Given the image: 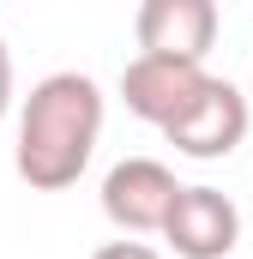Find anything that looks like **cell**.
I'll list each match as a JSON object with an SVG mask.
<instances>
[{"instance_id": "8", "label": "cell", "mask_w": 253, "mask_h": 259, "mask_svg": "<svg viewBox=\"0 0 253 259\" xmlns=\"http://www.w3.org/2000/svg\"><path fill=\"white\" fill-rule=\"evenodd\" d=\"M12 109V55H6V36H0V121Z\"/></svg>"}, {"instance_id": "2", "label": "cell", "mask_w": 253, "mask_h": 259, "mask_svg": "<svg viewBox=\"0 0 253 259\" xmlns=\"http://www.w3.org/2000/svg\"><path fill=\"white\" fill-rule=\"evenodd\" d=\"M175 199H181V181L157 157H126L103 175V217L121 235H163Z\"/></svg>"}, {"instance_id": "3", "label": "cell", "mask_w": 253, "mask_h": 259, "mask_svg": "<svg viewBox=\"0 0 253 259\" xmlns=\"http://www.w3.org/2000/svg\"><path fill=\"white\" fill-rule=\"evenodd\" d=\"M211 84V72L199 61H169V55H133L121 72V103L139 115V121H151L157 133H169L181 115H187L193 103H199V91Z\"/></svg>"}, {"instance_id": "4", "label": "cell", "mask_w": 253, "mask_h": 259, "mask_svg": "<svg viewBox=\"0 0 253 259\" xmlns=\"http://www.w3.org/2000/svg\"><path fill=\"white\" fill-rule=\"evenodd\" d=\"M253 127V109L247 97L229 84V78H211L205 91H199V103H193L187 115L175 121V127L163 133L181 157H199V163H211V157H229Z\"/></svg>"}, {"instance_id": "1", "label": "cell", "mask_w": 253, "mask_h": 259, "mask_svg": "<svg viewBox=\"0 0 253 259\" xmlns=\"http://www.w3.org/2000/svg\"><path fill=\"white\" fill-rule=\"evenodd\" d=\"M103 139V91L91 72H49L18 109V175L36 193H61L85 175Z\"/></svg>"}, {"instance_id": "6", "label": "cell", "mask_w": 253, "mask_h": 259, "mask_svg": "<svg viewBox=\"0 0 253 259\" xmlns=\"http://www.w3.org/2000/svg\"><path fill=\"white\" fill-rule=\"evenodd\" d=\"M139 55H169V61H199L217 42V6L211 0H145L133 12Z\"/></svg>"}, {"instance_id": "5", "label": "cell", "mask_w": 253, "mask_h": 259, "mask_svg": "<svg viewBox=\"0 0 253 259\" xmlns=\"http://www.w3.org/2000/svg\"><path fill=\"white\" fill-rule=\"evenodd\" d=\"M163 241L175 247V259H223L241 241V211L217 187H181L169 223H163Z\"/></svg>"}, {"instance_id": "7", "label": "cell", "mask_w": 253, "mask_h": 259, "mask_svg": "<svg viewBox=\"0 0 253 259\" xmlns=\"http://www.w3.org/2000/svg\"><path fill=\"white\" fill-rule=\"evenodd\" d=\"M91 259H163L151 241H109V247H97Z\"/></svg>"}]
</instances>
